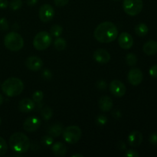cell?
Here are the masks:
<instances>
[{"label":"cell","instance_id":"obj_1","mask_svg":"<svg viewBox=\"0 0 157 157\" xmlns=\"http://www.w3.org/2000/svg\"><path fill=\"white\" fill-rule=\"evenodd\" d=\"M94 35L97 41L101 43L112 42L117 38V28L111 21H104L97 26Z\"/></svg>","mask_w":157,"mask_h":157},{"label":"cell","instance_id":"obj_2","mask_svg":"<svg viewBox=\"0 0 157 157\" xmlns=\"http://www.w3.org/2000/svg\"><path fill=\"white\" fill-rule=\"evenodd\" d=\"M29 137L21 132L14 133L9 138V146L13 151L18 153H26L30 147Z\"/></svg>","mask_w":157,"mask_h":157},{"label":"cell","instance_id":"obj_3","mask_svg":"<svg viewBox=\"0 0 157 157\" xmlns=\"http://www.w3.org/2000/svg\"><path fill=\"white\" fill-rule=\"evenodd\" d=\"M2 90L6 96L13 98L21 94L24 90V84L19 78H9L2 83Z\"/></svg>","mask_w":157,"mask_h":157},{"label":"cell","instance_id":"obj_4","mask_svg":"<svg viewBox=\"0 0 157 157\" xmlns=\"http://www.w3.org/2000/svg\"><path fill=\"white\" fill-rule=\"evenodd\" d=\"M4 44L9 50L17 52L21 50L24 46L23 38L18 33L12 32L8 33L4 38Z\"/></svg>","mask_w":157,"mask_h":157},{"label":"cell","instance_id":"obj_5","mask_svg":"<svg viewBox=\"0 0 157 157\" xmlns=\"http://www.w3.org/2000/svg\"><path fill=\"white\" fill-rule=\"evenodd\" d=\"M52 41V38L50 34L47 32H40L34 38L33 45L37 50L43 51L51 45Z\"/></svg>","mask_w":157,"mask_h":157},{"label":"cell","instance_id":"obj_6","mask_svg":"<svg viewBox=\"0 0 157 157\" xmlns=\"http://www.w3.org/2000/svg\"><path fill=\"white\" fill-rule=\"evenodd\" d=\"M62 133L64 140L67 144H74L80 140L82 132L81 128L78 126H69L63 130Z\"/></svg>","mask_w":157,"mask_h":157},{"label":"cell","instance_id":"obj_7","mask_svg":"<svg viewBox=\"0 0 157 157\" xmlns=\"http://www.w3.org/2000/svg\"><path fill=\"white\" fill-rule=\"evenodd\" d=\"M144 3L142 0H124L123 8L126 13L130 16H135L142 11Z\"/></svg>","mask_w":157,"mask_h":157},{"label":"cell","instance_id":"obj_8","mask_svg":"<svg viewBox=\"0 0 157 157\" xmlns=\"http://www.w3.org/2000/svg\"><path fill=\"white\" fill-rule=\"evenodd\" d=\"M38 15H39V18L41 21L44 23L48 22L54 18L55 11L51 5L44 4L40 8Z\"/></svg>","mask_w":157,"mask_h":157},{"label":"cell","instance_id":"obj_9","mask_svg":"<svg viewBox=\"0 0 157 157\" xmlns=\"http://www.w3.org/2000/svg\"><path fill=\"white\" fill-rule=\"evenodd\" d=\"M110 90L112 94L117 98H121L124 96L127 91L126 86L119 80H114L110 84Z\"/></svg>","mask_w":157,"mask_h":157},{"label":"cell","instance_id":"obj_10","mask_svg":"<svg viewBox=\"0 0 157 157\" xmlns=\"http://www.w3.org/2000/svg\"><path fill=\"white\" fill-rule=\"evenodd\" d=\"M41 121L36 117H29L23 123V128L27 132L36 131L41 127Z\"/></svg>","mask_w":157,"mask_h":157},{"label":"cell","instance_id":"obj_11","mask_svg":"<svg viewBox=\"0 0 157 157\" xmlns=\"http://www.w3.org/2000/svg\"><path fill=\"white\" fill-rule=\"evenodd\" d=\"M127 79L132 85L137 86L142 82L143 79H144V75L140 69L133 68L129 71Z\"/></svg>","mask_w":157,"mask_h":157},{"label":"cell","instance_id":"obj_12","mask_svg":"<svg viewBox=\"0 0 157 157\" xmlns=\"http://www.w3.org/2000/svg\"><path fill=\"white\" fill-rule=\"evenodd\" d=\"M25 65L29 70L32 71H38L42 67L43 61L39 57L31 56L26 59Z\"/></svg>","mask_w":157,"mask_h":157},{"label":"cell","instance_id":"obj_13","mask_svg":"<svg viewBox=\"0 0 157 157\" xmlns=\"http://www.w3.org/2000/svg\"><path fill=\"white\" fill-rule=\"evenodd\" d=\"M94 59L100 64H107L110 61V55L105 49H97L94 53Z\"/></svg>","mask_w":157,"mask_h":157},{"label":"cell","instance_id":"obj_14","mask_svg":"<svg viewBox=\"0 0 157 157\" xmlns=\"http://www.w3.org/2000/svg\"><path fill=\"white\" fill-rule=\"evenodd\" d=\"M119 45L124 49H130L133 44V38L127 32H123L119 35L118 38Z\"/></svg>","mask_w":157,"mask_h":157},{"label":"cell","instance_id":"obj_15","mask_svg":"<svg viewBox=\"0 0 157 157\" xmlns=\"http://www.w3.org/2000/svg\"><path fill=\"white\" fill-rule=\"evenodd\" d=\"M35 108V104L33 100H31L29 98H25L21 100L18 104V109L21 112L23 113H29L34 110Z\"/></svg>","mask_w":157,"mask_h":157},{"label":"cell","instance_id":"obj_16","mask_svg":"<svg viewBox=\"0 0 157 157\" xmlns=\"http://www.w3.org/2000/svg\"><path fill=\"white\" fill-rule=\"evenodd\" d=\"M143 136L142 133L140 131L135 130L130 133V134L128 136V143L131 147H138L143 142Z\"/></svg>","mask_w":157,"mask_h":157},{"label":"cell","instance_id":"obj_17","mask_svg":"<svg viewBox=\"0 0 157 157\" xmlns=\"http://www.w3.org/2000/svg\"><path fill=\"white\" fill-rule=\"evenodd\" d=\"M98 105H99V108L101 109V110L104 112H108L113 108V101L110 97L104 96L99 100Z\"/></svg>","mask_w":157,"mask_h":157},{"label":"cell","instance_id":"obj_18","mask_svg":"<svg viewBox=\"0 0 157 157\" xmlns=\"http://www.w3.org/2000/svg\"><path fill=\"white\" fill-rule=\"evenodd\" d=\"M52 152L56 156H64L67 153V147L63 143L57 142L52 146Z\"/></svg>","mask_w":157,"mask_h":157},{"label":"cell","instance_id":"obj_19","mask_svg":"<svg viewBox=\"0 0 157 157\" xmlns=\"http://www.w3.org/2000/svg\"><path fill=\"white\" fill-rule=\"evenodd\" d=\"M144 52L147 55H154L157 53V42L155 41H149L144 45Z\"/></svg>","mask_w":157,"mask_h":157},{"label":"cell","instance_id":"obj_20","mask_svg":"<svg viewBox=\"0 0 157 157\" xmlns=\"http://www.w3.org/2000/svg\"><path fill=\"white\" fill-rule=\"evenodd\" d=\"M63 130H64V128H63L62 124L58 123V124H53L49 128L48 133L52 137H58L63 133Z\"/></svg>","mask_w":157,"mask_h":157},{"label":"cell","instance_id":"obj_21","mask_svg":"<svg viewBox=\"0 0 157 157\" xmlns=\"http://www.w3.org/2000/svg\"><path fill=\"white\" fill-rule=\"evenodd\" d=\"M149 32V29H148V26L146 24L144 23H140L138 24L135 27V32L137 35L139 36L143 37V36H145Z\"/></svg>","mask_w":157,"mask_h":157},{"label":"cell","instance_id":"obj_22","mask_svg":"<svg viewBox=\"0 0 157 157\" xmlns=\"http://www.w3.org/2000/svg\"><path fill=\"white\" fill-rule=\"evenodd\" d=\"M41 117H42L43 120L44 121H49L51 118L53 116V110L50 107H43L42 110L41 111Z\"/></svg>","mask_w":157,"mask_h":157},{"label":"cell","instance_id":"obj_23","mask_svg":"<svg viewBox=\"0 0 157 157\" xmlns=\"http://www.w3.org/2000/svg\"><path fill=\"white\" fill-rule=\"evenodd\" d=\"M55 47L57 50L58 51H63L64 49H65L66 45H67V43H66V41L62 38H57L55 41Z\"/></svg>","mask_w":157,"mask_h":157},{"label":"cell","instance_id":"obj_24","mask_svg":"<svg viewBox=\"0 0 157 157\" xmlns=\"http://www.w3.org/2000/svg\"><path fill=\"white\" fill-rule=\"evenodd\" d=\"M63 32V28L59 25H54L50 29V33L54 37H59Z\"/></svg>","mask_w":157,"mask_h":157},{"label":"cell","instance_id":"obj_25","mask_svg":"<svg viewBox=\"0 0 157 157\" xmlns=\"http://www.w3.org/2000/svg\"><path fill=\"white\" fill-rule=\"evenodd\" d=\"M126 61L129 64V66H134L137 62V58L134 54L129 53L126 56Z\"/></svg>","mask_w":157,"mask_h":157},{"label":"cell","instance_id":"obj_26","mask_svg":"<svg viewBox=\"0 0 157 157\" xmlns=\"http://www.w3.org/2000/svg\"><path fill=\"white\" fill-rule=\"evenodd\" d=\"M8 150V145L6 140L0 136V156H4Z\"/></svg>","mask_w":157,"mask_h":157},{"label":"cell","instance_id":"obj_27","mask_svg":"<svg viewBox=\"0 0 157 157\" xmlns=\"http://www.w3.org/2000/svg\"><path fill=\"white\" fill-rule=\"evenodd\" d=\"M44 98V94L41 90H37L32 94V100L35 103H40Z\"/></svg>","mask_w":157,"mask_h":157},{"label":"cell","instance_id":"obj_28","mask_svg":"<svg viewBox=\"0 0 157 157\" xmlns=\"http://www.w3.org/2000/svg\"><path fill=\"white\" fill-rule=\"evenodd\" d=\"M9 6L13 11H16L22 6V1L21 0H12Z\"/></svg>","mask_w":157,"mask_h":157},{"label":"cell","instance_id":"obj_29","mask_svg":"<svg viewBox=\"0 0 157 157\" xmlns=\"http://www.w3.org/2000/svg\"><path fill=\"white\" fill-rule=\"evenodd\" d=\"M41 141H42L43 144H44V146H48V147H49V146L52 145L53 144V138H52V136H44L42 137V139H41Z\"/></svg>","mask_w":157,"mask_h":157},{"label":"cell","instance_id":"obj_30","mask_svg":"<svg viewBox=\"0 0 157 157\" xmlns=\"http://www.w3.org/2000/svg\"><path fill=\"white\" fill-rule=\"evenodd\" d=\"M107 122V117L104 116V115H99V116L97 117L96 123L98 124V125L104 126L105 125Z\"/></svg>","mask_w":157,"mask_h":157},{"label":"cell","instance_id":"obj_31","mask_svg":"<svg viewBox=\"0 0 157 157\" xmlns=\"http://www.w3.org/2000/svg\"><path fill=\"white\" fill-rule=\"evenodd\" d=\"M0 29L2 31H6L9 29V23L5 18H0Z\"/></svg>","mask_w":157,"mask_h":157},{"label":"cell","instance_id":"obj_32","mask_svg":"<svg viewBox=\"0 0 157 157\" xmlns=\"http://www.w3.org/2000/svg\"><path fill=\"white\" fill-rule=\"evenodd\" d=\"M125 156L128 157H138L140 156V154L137 153V151H136V150H129L126 151Z\"/></svg>","mask_w":157,"mask_h":157},{"label":"cell","instance_id":"obj_33","mask_svg":"<svg viewBox=\"0 0 157 157\" xmlns=\"http://www.w3.org/2000/svg\"><path fill=\"white\" fill-rule=\"evenodd\" d=\"M150 76L154 78H157V64L152 66L150 69Z\"/></svg>","mask_w":157,"mask_h":157},{"label":"cell","instance_id":"obj_34","mask_svg":"<svg viewBox=\"0 0 157 157\" xmlns=\"http://www.w3.org/2000/svg\"><path fill=\"white\" fill-rule=\"evenodd\" d=\"M68 1L69 0H54L55 6L58 7H62V6H66Z\"/></svg>","mask_w":157,"mask_h":157},{"label":"cell","instance_id":"obj_35","mask_svg":"<svg viewBox=\"0 0 157 157\" xmlns=\"http://www.w3.org/2000/svg\"><path fill=\"white\" fill-rule=\"evenodd\" d=\"M97 87L101 90H104L107 88V83L104 81H100L97 83Z\"/></svg>","mask_w":157,"mask_h":157},{"label":"cell","instance_id":"obj_36","mask_svg":"<svg viewBox=\"0 0 157 157\" xmlns=\"http://www.w3.org/2000/svg\"><path fill=\"white\" fill-rule=\"evenodd\" d=\"M150 142L154 146H157V133H153L150 136Z\"/></svg>","mask_w":157,"mask_h":157},{"label":"cell","instance_id":"obj_37","mask_svg":"<svg viewBox=\"0 0 157 157\" xmlns=\"http://www.w3.org/2000/svg\"><path fill=\"white\" fill-rule=\"evenodd\" d=\"M42 76L44 79L50 80L51 78H52V72H51L49 70H44L42 73Z\"/></svg>","mask_w":157,"mask_h":157},{"label":"cell","instance_id":"obj_38","mask_svg":"<svg viewBox=\"0 0 157 157\" xmlns=\"http://www.w3.org/2000/svg\"><path fill=\"white\" fill-rule=\"evenodd\" d=\"M9 6L8 0H0V9H6Z\"/></svg>","mask_w":157,"mask_h":157},{"label":"cell","instance_id":"obj_39","mask_svg":"<svg viewBox=\"0 0 157 157\" xmlns=\"http://www.w3.org/2000/svg\"><path fill=\"white\" fill-rule=\"evenodd\" d=\"M38 0H26L27 4L30 6H35V5H36L37 2H38Z\"/></svg>","mask_w":157,"mask_h":157},{"label":"cell","instance_id":"obj_40","mask_svg":"<svg viewBox=\"0 0 157 157\" xmlns=\"http://www.w3.org/2000/svg\"><path fill=\"white\" fill-rule=\"evenodd\" d=\"M3 101H4V100H3V97L2 96L1 94H0V105H2V104Z\"/></svg>","mask_w":157,"mask_h":157},{"label":"cell","instance_id":"obj_41","mask_svg":"<svg viewBox=\"0 0 157 157\" xmlns=\"http://www.w3.org/2000/svg\"><path fill=\"white\" fill-rule=\"evenodd\" d=\"M84 156L81 154H75V155H72V157H83Z\"/></svg>","mask_w":157,"mask_h":157},{"label":"cell","instance_id":"obj_42","mask_svg":"<svg viewBox=\"0 0 157 157\" xmlns=\"http://www.w3.org/2000/svg\"><path fill=\"white\" fill-rule=\"evenodd\" d=\"M113 1H121V0H113Z\"/></svg>","mask_w":157,"mask_h":157},{"label":"cell","instance_id":"obj_43","mask_svg":"<svg viewBox=\"0 0 157 157\" xmlns=\"http://www.w3.org/2000/svg\"><path fill=\"white\" fill-rule=\"evenodd\" d=\"M0 124H1V118H0Z\"/></svg>","mask_w":157,"mask_h":157}]
</instances>
